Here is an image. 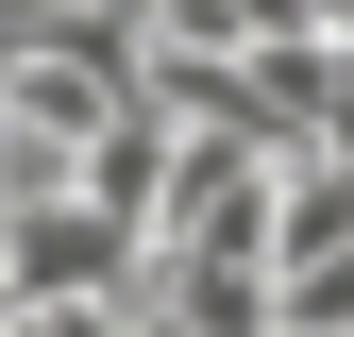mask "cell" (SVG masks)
Returning <instances> with one entry per match:
<instances>
[{
	"label": "cell",
	"mask_w": 354,
	"mask_h": 337,
	"mask_svg": "<svg viewBox=\"0 0 354 337\" xmlns=\"http://www.w3.org/2000/svg\"><path fill=\"white\" fill-rule=\"evenodd\" d=\"M0 270H17V304H136V220H102L84 186H51V202H0Z\"/></svg>",
	"instance_id": "1"
},
{
	"label": "cell",
	"mask_w": 354,
	"mask_h": 337,
	"mask_svg": "<svg viewBox=\"0 0 354 337\" xmlns=\"http://www.w3.org/2000/svg\"><path fill=\"white\" fill-rule=\"evenodd\" d=\"M17 337H118V304H34Z\"/></svg>",
	"instance_id": "2"
},
{
	"label": "cell",
	"mask_w": 354,
	"mask_h": 337,
	"mask_svg": "<svg viewBox=\"0 0 354 337\" xmlns=\"http://www.w3.org/2000/svg\"><path fill=\"white\" fill-rule=\"evenodd\" d=\"M17 320H34V304H17V270H0V337H17Z\"/></svg>",
	"instance_id": "3"
}]
</instances>
